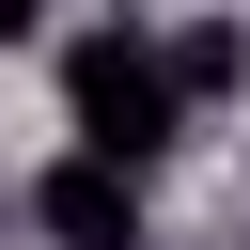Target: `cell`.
<instances>
[{
	"label": "cell",
	"mask_w": 250,
	"mask_h": 250,
	"mask_svg": "<svg viewBox=\"0 0 250 250\" xmlns=\"http://www.w3.org/2000/svg\"><path fill=\"white\" fill-rule=\"evenodd\" d=\"M62 125H78V156L94 172H125L141 188V156H172L188 141V94H172V62H156V31H62Z\"/></svg>",
	"instance_id": "cell-1"
},
{
	"label": "cell",
	"mask_w": 250,
	"mask_h": 250,
	"mask_svg": "<svg viewBox=\"0 0 250 250\" xmlns=\"http://www.w3.org/2000/svg\"><path fill=\"white\" fill-rule=\"evenodd\" d=\"M31 219H47V250H141V188L94 172V156H47L31 172Z\"/></svg>",
	"instance_id": "cell-2"
},
{
	"label": "cell",
	"mask_w": 250,
	"mask_h": 250,
	"mask_svg": "<svg viewBox=\"0 0 250 250\" xmlns=\"http://www.w3.org/2000/svg\"><path fill=\"white\" fill-rule=\"evenodd\" d=\"M156 62H172V94L203 109V94H234V78H250V31H234V16H188V31H156Z\"/></svg>",
	"instance_id": "cell-3"
}]
</instances>
